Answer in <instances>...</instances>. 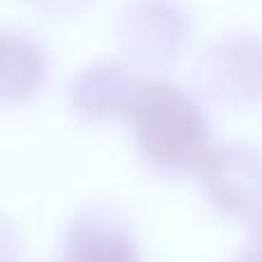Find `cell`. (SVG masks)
Segmentation results:
<instances>
[{
	"mask_svg": "<svg viewBox=\"0 0 262 262\" xmlns=\"http://www.w3.org/2000/svg\"><path fill=\"white\" fill-rule=\"evenodd\" d=\"M239 262H262V242L249 246V249L244 251V255L239 258Z\"/></svg>",
	"mask_w": 262,
	"mask_h": 262,
	"instance_id": "obj_5",
	"label": "cell"
},
{
	"mask_svg": "<svg viewBox=\"0 0 262 262\" xmlns=\"http://www.w3.org/2000/svg\"><path fill=\"white\" fill-rule=\"evenodd\" d=\"M207 186L226 212L249 216L262 207V161L251 154L207 149L198 163Z\"/></svg>",
	"mask_w": 262,
	"mask_h": 262,
	"instance_id": "obj_2",
	"label": "cell"
},
{
	"mask_svg": "<svg viewBox=\"0 0 262 262\" xmlns=\"http://www.w3.org/2000/svg\"><path fill=\"white\" fill-rule=\"evenodd\" d=\"M140 152L166 168H184L203 161L205 127L198 106L170 85L140 88L129 108Z\"/></svg>",
	"mask_w": 262,
	"mask_h": 262,
	"instance_id": "obj_1",
	"label": "cell"
},
{
	"mask_svg": "<svg viewBox=\"0 0 262 262\" xmlns=\"http://www.w3.org/2000/svg\"><path fill=\"white\" fill-rule=\"evenodd\" d=\"M64 262H140L136 244L120 228L83 226L74 228L67 242Z\"/></svg>",
	"mask_w": 262,
	"mask_h": 262,
	"instance_id": "obj_4",
	"label": "cell"
},
{
	"mask_svg": "<svg viewBox=\"0 0 262 262\" xmlns=\"http://www.w3.org/2000/svg\"><path fill=\"white\" fill-rule=\"evenodd\" d=\"M46 76L44 53L23 35L0 32V99L21 101L41 88Z\"/></svg>",
	"mask_w": 262,
	"mask_h": 262,
	"instance_id": "obj_3",
	"label": "cell"
}]
</instances>
